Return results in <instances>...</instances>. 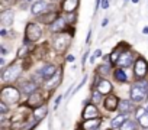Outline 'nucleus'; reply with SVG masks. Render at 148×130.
<instances>
[{
	"mask_svg": "<svg viewBox=\"0 0 148 130\" xmlns=\"http://www.w3.org/2000/svg\"><path fill=\"white\" fill-rule=\"evenodd\" d=\"M21 98V93L18 91V88L15 87H5L0 91V101H3L6 104H15L18 103Z\"/></svg>",
	"mask_w": 148,
	"mask_h": 130,
	"instance_id": "f257e3e1",
	"label": "nucleus"
},
{
	"mask_svg": "<svg viewBox=\"0 0 148 130\" xmlns=\"http://www.w3.org/2000/svg\"><path fill=\"white\" fill-rule=\"evenodd\" d=\"M21 71H22V68H21V65H19V64H12L10 67H8V68L3 71V74H2V80H3V81H12V80H16V78L21 75Z\"/></svg>",
	"mask_w": 148,
	"mask_h": 130,
	"instance_id": "f03ea898",
	"label": "nucleus"
},
{
	"mask_svg": "<svg viewBox=\"0 0 148 130\" xmlns=\"http://www.w3.org/2000/svg\"><path fill=\"white\" fill-rule=\"evenodd\" d=\"M134 72H135V75H136L139 80H144V77H145L147 72H148V65H147V62H145L144 58H138V59L135 61Z\"/></svg>",
	"mask_w": 148,
	"mask_h": 130,
	"instance_id": "7ed1b4c3",
	"label": "nucleus"
},
{
	"mask_svg": "<svg viewBox=\"0 0 148 130\" xmlns=\"http://www.w3.org/2000/svg\"><path fill=\"white\" fill-rule=\"evenodd\" d=\"M42 35V30L38 25L35 23H29L26 26V41H31V42H36Z\"/></svg>",
	"mask_w": 148,
	"mask_h": 130,
	"instance_id": "20e7f679",
	"label": "nucleus"
},
{
	"mask_svg": "<svg viewBox=\"0 0 148 130\" xmlns=\"http://www.w3.org/2000/svg\"><path fill=\"white\" fill-rule=\"evenodd\" d=\"M147 95H148V94H147L138 84L132 85V88H131V100H132V101H135V103H142V101H145Z\"/></svg>",
	"mask_w": 148,
	"mask_h": 130,
	"instance_id": "39448f33",
	"label": "nucleus"
},
{
	"mask_svg": "<svg viewBox=\"0 0 148 130\" xmlns=\"http://www.w3.org/2000/svg\"><path fill=\"white\" fill-rule=\"evenodd\" d=\"M39 74L42 75V78H45V80L48 81L49 78H52V77L57 74V67H55V65H52V64L44 65V67H42V70L39 71Z\"/></svg>",
	"mask_w": 148,
	"mask_h": 130,
	"instance_id": "423d86ee",
	"label": "nucleus"
},
{
	"mask_svg": "<svg viewBox=\"0 0 148 130\" xmlns=\"http://www.w3.org/2000/svg\"><path fill=\"white\" fill-rule=\"evenodd\" d=\"M26 104H28L29 107H32V108H39V107H42V104H44V97H42L39 93H35V94L29 95V100H28Z\"/></svg>",
	"mask_w": 148,
	"mask_h": 130,
	"instance_id": "0eeeda50",
	"label": "nucleus"
},
{
	"mask_svg": "<svg viewBox=\"0 0 148 130\" xmlns=\"http://www.w3.org/2000/svg\"><path fill=\"white\" fill-rule=\"evenodd\" d=\"M119 98L116 97V95H108V98L105 100V103H103V106H105V108L108 110V111H113V110H116L118 107H119Z\"/></svg>",
	"mask_w": 148,
	"mask_h": 130,
	"instance_id": "6e6552de",
	"label": "nucleus"
},
{
	"mask_svg": "<svg viewBox=\"0 0 148 130\" xmlns=\"http://www.w3.org/2000/svg\"><path fill=\"white\" fill-rule=\"evenodd\" d=\"M83 118H86V120L99 118V111H97L96 106H93V104H87V106L84 107V111H83Z\"/></svg>",
	"mask_w": 148,
	"mask_h": 130,
	"instance_id": "1a4fd4ad",
	"label": "nucleus"
},
{
	"mask_svg": "<svg viewBox=\"0 0 148 130\" xmlns=\"http://www.w3.org/2000/svg\"><path fill=\"white\" fill-rule=\"evenodd\" d=\"M121 68H126V67H131V64H132V53L131 52H128V51H125L122 55H121V58L118 59V62H116Z\"/></svg>",
	"mask_w": 148,
	"mask_h": 130,
	"instance_id": "9d476101",
	"label": "nucleus"
},
{
	"mask_svg": "<svg viewBox=\"0 0 148 130\" xmlns=\"http://www.w3.org/2000/svg\"><path fill=\"white\" fill-rule=\"evenodd\" d=\"M0 22L3 26H9L13 22V10L12 9H6L0 13Z\"/></svg>",
	"mask_w": 148,
	"mask_h": 130,
	"instance_id": "9b49d317",
	"label": "nucleus"
},
{
	"mask_svg": "<svg viewBox=\"0 0 148 130\" xmlns=\"http://www.w3.org/2000/svg\"><path fill=\"white\" fill-rule=\"evenodd\" d=\"M68 42H70V39H68V36H65V35H60L57 39H55V49L57 51H64L67 46H68Z\"/></svg>",
	"mask_w": 148,
	"mask_h": 130,
	"instance_id": "f8f14e48",
	"label": "nucleus"
},
{
	"mask_svg": "<svg viewBox=\"0 0 148 130\" xmlns=\"http://www.w3.org/2000/svg\"><path fill=\"white\" fill-rule=\"evenodd\" d=\"M100 123H102L100 117H99V118H92V120H86V121L83 123V130H96V129H99Z\"/></svg>",
	"mask_w": 148,
	"mask_h": 130,
	"instance_id": "ddd939ff",
	"label": "nucleus"
},
{
	"mask_svg": "<svg viewBox=\"0 0 148 130\" xmlns=\"http://www.w3.org/2000/svg\"><path fill=\"white\" fill-rule=\"evenodd\" d=\"M97 91L100 94H109L112 91V84L108 81V80H100V83L97 84Z\"/></svg>",
	"mask_w": 148,
	"mask_h": 130,
	"instance_id": "4468645a",
	"label": "nucleus"
},
{
	"mask_svg": "<svg viewBox=\"0 0 148 130\" xmlns=\"http://www.w3.org/2000/svg\"><path fill=\"white\" fill-rule=\"evenodd\" d=\"M22 91L25 94H28V95L35 94L36 93V84H35V81H25L22 84Z\"/></svg>",
	"mask_w": 148,
	"mask_h": 130,
	"instance_id": "2eb2a0df",
	"label": "nucleus"
},
{
	"mask_svg": "<svg viewBox=\"0 0 148 130\" xmlns=\"http://www.w3.org/2000/svg\"><path fill=\"white\" fill-rule=\"evenodd\" d=\"M79 2L80 0H64V3H62V9L65 12H74L77 7H79Z\"/></svg>",
	"mask_w": 148,
	"mask_h": 130,
	"instance_id": "dca6fc26",
	"label": "nucleus"
},
{
	"mask_svg": "<svg viewBox=\"0 0 148 130\" xmlns=\"http://www.w3.org/2000/svg\"><path fill=\"white\" fill-rule=\"evenodd\" d=\"M47 114H48V110H47V107H45V106H42V107H39V108H35V110H34V118H35V121H41Z\"/></svg>",
	"mask_w": 148,
	"mask_h": 130,
	"instance_id": "f3484780",
	"label": "nucleus"
},
{
	"mask_svg": "<svg viewBox=\"0 0 148 130\" xmlns=\"http://www.w3.org/2000/svg\"><path fill=\"white\" fill-rule=\"evenodd\" d=\"M65 28V20L64 18H58L52 25H51V32H61Z\"/></svg>",
	"mask_w": 148,
	"mask_h": 130,
	"instance_id": "a211bd4d",
	"label": "nucleus"
},
{
	"mask_svg": "<svg viewBox=\"0 0 148 130\" xmlns=\"http://www.w3.org/2000/svg\"><path fill=\"white\" fill-rule=\"evenodd\" d=\"M47 7H48L47 3L42 2V0H39V2H35V3L32 5V13H34V15H39V13L44 12Z\"/></svg>",
	"mask_w": 148,
	"mask_h": 130,
	"instance_id": "6ab92c4d",
	"label": "nucleus"
},
{
	"mask_svg": "<svg viewBox=\"0 0 148 130\" xmlns=\"http://www.w3.org/2000/svg\"><path fill=\"white\" fill-rule=\"evenodd\" d=\"M57 19H58V15H57L55 12H51V13L44 15V16H41V18H39V20H41L42 23H51V25H52Z\"/></svg>",
	"mask_w": 148,
	"mask_h": 130,
	"instance_id": "aec40b11",
	"label": "nucleus"
},
{
	"mask_svg": "<svg viewBox=\"0 0 148 130\" xmlns=\"http://www.w3.org/2000/svg\"><path fill=\"white\" fill-rule=\"evenodd\" d=\"M118 108H119V111H122V114H126V113H131L132 104H131V101H128V100H121Z\"/></svg>",
	"mask_w": 148,
	"mask_h": 130,
	"instance_id": "412c9836",
	"label": "nucleus"
},
{
	"mask_svg": "<svg viewBox=\"0 0 148 130\" xmlns=\"http://www.w3.org/2000/svg\"><path fill=\"white\" fill-rule=\"evenodd\" d=\"M126 121V114H119V116H116L113 120H112V127L115 129V127H121L123 123Z\"/></svg>",
	"mask_w": 148,
	"mask_h": 130,
	"instance_id": "4be33fe9",
	"label": "nucleus"
},
{
	"mask_svg": "<svg viewBox=\"0 0 148 130\" xmlns=\"http://www.w3.org/2000/svg\"><path fill=\"white\" fill-rule=\"evenodd\" d=\"M113 75H115V78H116L118 81H121V83H126V81H128V77H126V74H125V72H123L121 68L115 70Z\"/></svg>",
	"mask_w": 148,
	"mask_h": 130,
	"instance_id": "5701e85b",
	"label": "nucleus"
},
{
	"mask_svg": "<svg viewBox=\"0 0 148 130\" xmlns=\"http://www.w3.org/2000/svg\"><path fill=\"white\" fill-rule=\"evenodd\" d=\"M119 129L121 130H136V123L132 121V120H126Z\"/></svg>",
	"mask_w": 148,
	"mask_h": 130,
	"instance_id": "b1692460",
	"label": "nucleus"
},
{
	"mask_svg": "<svg viewBox=\"0 0 148 130\" xmlns=\"http://www.w3.org/2000/svg\"><path fill=\"white\" fill-rule=\"evenodd\" d=\"M58 83H60V74H58V75L55 74L52 78H49V80L47 81V84H45V85H47L48 88H54V87H55Z\"/></svg>",
	"mask_w": 148,
	"mask_h": 130,
	"instance_id": "393cba45",
	"label": "nucleus"
},
{
	"mask_svg": "<svg viewBox=\"0 0 148 130\" xmlns=\"http://www.w3.org/2000/svg\"><path fill=\"white\" fill-rule=\"evenodd\" d=\"M121 55H122V53H121V51H119V49H115V51L112 52V55H110V61H112L113 64H115V62H118V59L121 58Z\"/></svg>",
	"mask_w": 148,
	"mask_h": 130,
	"instance_id": "a878e982",
	"label": "nucleus"
},
{
	"mask_svg": "<svg viewBox=\"0 0 148 130\" xmlns=\"http://www.w3.org/2000/svg\"><path fill=\"white\" fill-rule=\"evenodd\" d=\"M138 121H139V126H141V127L147 129V127H148V113H147L145 116H142Z\"/></svg>",
	"mask_w": 148,
	"mask_h": 130,
	"instance_id": "bb28decb",
	"label": "nucleus"
},
{
	"mask_svg": "<svg viewBox=\"0 0 148 130\" xmlns=\"http://www.w3.org/2000/svg\"><path fill=\"white\" fill-rule=\"evenodd\" d=\"M136 84H138V85H139V87L148 94V81H145V80H139Z\"/></svg>",
	"mask_w": 148,
	"mask_h": 130,
	"instance_id": "cd10ccee",
	"label": "nucleus"
},
{
	"mask_svg": "<svg viewBox=\"0 0 148 130\" xmlns=\"http://www.w3.org/2000/svg\"><path fill=\"white\" fill-rule=\"evenodd\" d=\"M26 52H28V48H26V46H22V48L18 51V58H23V56L26 55Z\"/></svg>",
	"mask_w": 148,
	"mask_h": 130,
	"instance_id": "c85d7f7f",
	"label": "nucleus"
},
{
	"mask_svg": "<svg viewBox=\"0 0 148 130\" xmlns=\"http://www.w3.org/2000/svg\"><path fill=\"white\" fill-rule=\"evenodd\" d=\"M147 113H148L147 110H144V108H138V110H136V113H135V116H136V118L139 120V118H141L142 116H145Z\"/></svg>",
	"mask_w": 148,
	"mask_h": 130,
	"instance_id": "c756f323",
	"label": "nucleus"
},
{
	"mask_svg": "<svg viewBox=\"0 0 148 130\" xmlns=\"http://www.w3.org/2000/svg\"><path fill=\"white\" fill-rule=\"evenodd\" d=\"M0 113H2L3 116L8 113V104H6V103H3V101H0Z\"/></svg>",
	"mask_w": 148,
	"mask_h": 130,
	"instance_id": "7c9ffc66",
	"label": "nucleus"
},
{
	"mask_svg": "<svg viewBox=\"0 0 148 130\" xmlns=\"http://www.w3.org/2000/svg\"><path fill=\"white\" fill-rule=\"evenodd\" d=\"M100 95H102V94H100L97 90L93 91V101H95V103H100Z\"/></svg>",
	"mask_w": 148,
	"mask_h": 130,
	"instance_id": "2f4dec72",
	"label": "nucleus"
},
{
	"mask_svg": "<svg viewBox=\"0 0 148 130\" xmlns=\"http://www.w3.org/2000/svg\"><path fill=\"white\" fill-rule=\"evenodd\" d=\"M99 72H105V74H108V72H109V65H106V64L100 65V68H99Z\"/></svg>",
	"mask_w": 148,
	"mask_h": 130,
	"instance_id": "473e14b6",
	"label": "nucleus"
},
{
	"mask_svg": "<svg viewBox=\"0 0 148 130\" xmlns=\"http://www.w3.org/2000/svg\"><path fill=\"white\" fill-rule=\"evenodd\" d=\"M61 100H62V95H58V97H57V98H55V108H57V107H58V104H60V103H61Z\"/></svg>",
	"mask_w": 148,
	"mask_h": 130,
	"instance_id": "72a5a7b5",
	"label": "nucleus"
},
{
	"mask_svg": "<svg viewBox=\"0 0 148 130\" xmlns=\"http://www.w3.org/2000/svg\"><path fill=\"white\" fill-rule=\"evenodd\" d=\"M102 7L103 9H108L109 7V2H108V0H102Z\"/></svg>",
	"mask_w": 148,
	"mask_h": 130,
	"instance_id": "f704fd0d",
	"label": "nucleus"
},
{
	"mask_svg": "<svg viewBox=\"0 0 148 130\" xmlns=\"http://www.w3.org/2000/svg\"><path fill=\"white\" fill-rule=\"evenodd\" d=\"M93 56H95V58H99V56H102V51H100V49H97V51L95 52V55H93Z\"/></svg>",
	"mask_w": 148,
	"mask_h": 130,
	"instance_id": "c9c22d12",
	"label": "nucleus"
},
{
	"mask_svg": "<svg viewBox=\"0 0 148 130\" xmlns=\"http://www.w3.org/2000/svg\"><path fill=\"white\" fill-rule=\"evenodd\" d=\"M108 22H109L108 19H103V22H102V26H106V25H108Z\"/></svg>",
	"mask_w": 148,
	"mask_h": 130,
	"instance_id": "e433bc0d",
	"label": "nucleus"
},
{
	"mask_svg": "<svg viewBox=\"0 0 148 130\" xmlns=\"http://www.w3.org/2000/svg\"><path fill=\"white\" fill-rule=\"evenodd\" d=\"M67 61H74V56H73V55H68V56H67Z\"/></svg>",
	"mask_w": 148,
	"mask_h": 130,
	"instance_id": "4c0bfd02",
	"label": "nucleus"
},
{
	"mask_svg": "<svg viewBox=\"0 0 148 130\" xmlns=\"http://www.w3.org/2000/svg\"><path fill=\"white\" fill-rule=\"evenodd\" d=\"M2 55H6V49H5L3 46H2Z\"/></svg>",
	"mask_w": 148,
	"mask_h": 130,
	"instance_id": "58836bf2",
	"label": "nucleus"
},
{
	"mask_svg": "<svg viewBox=\"0 0 148 130\" xmlns=\"http://www.w3.org/2000/svg\"><path fill=\"white\" fill-rule=\"evenodd\" d=\"M142 32H144V33H148V26H145V28H144V30H142Z\"/></svg>",
	"mask_w": 148,
	"mask_h": 130,
	"instance_id": "ea45409f",
	"label": "nucleus"
},
{
	"mask_svg": "<svg viewBox=\"0 0 148 130\" xmlns=\"http://www.w3.org/2000/svg\"><path fill=\"white\" fill-rule=\"evenodd\" d=\"M132 2H134V3H138V2H139V0H132Z\"/></svg>",
	"mask_w": 148,
	"mask_h": 130,
	"instance_id": "a19ab883",
	"label": "nucleus"
},
{
	"mask_svg": "<svg viewBox=\"0 0 148 130\" xmlns=\"http://www.w3.org/2000/svg\"><path fill=\"white\" fill-rule=\"evenodd\" d=\"M147 111H148V107H147Z\"/></svg>",
	"mask_w": 148,
	"mask_h": 130,
	"instance_id": "79ce46f5",
	"label": "nucleus"
}]
</instances>
